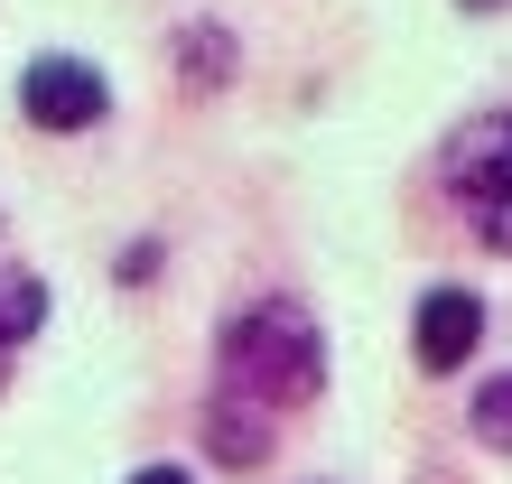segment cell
I'll return each mask as SVG.
<instances>
[{
    "label": "cell",
    "mask_w": 512,
    "mask_h": 484,
    "mask_svg": "<svg viewBox=\"0 0 512 484\" xmlns=\"http://www.w3.org/2000/svg\"><path fill=\"white\" fill-rule=\"evenodd\" d=\"M215 391L261 410H298L326 391V336L298 298H252L243 317L215 336Z\"/></svg>",
    "instance_id": "obj_1"
},
{
    "label": "cell",
    "mask_w": 512,
    "mask_h": 484,
    "mask_svg": "<svg viewBox=\"0 0 512 484\" xmlns=\"http://www.w3.org/2000/svg\"><path fill=\"white\" fill-rule=\"evenodd\" d=\"M447 196H457V215H466L475 242L512 252V112L457 131V149H447Z\"/></svg>",
    "instance_id": "obj_2"
},
{
    "label": "cell",
    "mask_w": 512,
    "mask_h": 484,
    "mask_svg": "<svg viewBox=\"0 0 512 484\" xmlns=\"http://www.w3.org/2000/svg\"><path fill=\"white\" fill-rule=\"evenodd\" d=\"M19 112L38 121V131H94L112 112V84L84 66V56H38V66L19 75Z\"/></svg>",
    "instance_id": "obj_3"
},
{
    "label": "cell",
    "mask_w": 512,
    "mask_h": 484,
    "mask_svg": "<svg viewBox=\"0 0 512 484\" xmlns=\"http://www.w3.org/2000/svg\"><path fill=\"white\" fill-rule=\"evenodd\" d=\"M485 345V298L475 289H429L410 308V354H419V373H457V363Z\"/></svg>",
    "instance_id": "obj_4"
},
{
    "label": "cell",
    "mask_w": 512,
    "mask_h": 484,
    "mask_svg": "<svg viewBox=\"0 0 512 484\" xmlns=\"http://www.w3.org/2000/svg\"><path fill=\"white\" fill-rule=\"evenodd\" d=\"M205 447H215V466H261L270 447H280V410L215 391V401H205Z\"/></svg>",
    "instance_id": "obj_5"
},
{
    "label": "cell",
    "mask_w": 512,
    "mask_h": 484,
    "mask_svg": "<svg viewBox=\"0 0 512 484\" xmlns=\"http://www.w3.org/2000/svg\"><path fill=\"white\" fill-rule=\"evenodd\" d=\"M177 84H187V94H224L233 84V28L224 19L177 28Z\"/></svg>",
    "instance_id": "obj_6"
},
{
    "label": "cell",
    "mask_w": 512,
    "mask_h": 484,
    "mask_svg": "<svg viewBox=\"0 0 512 484\" xmlns=\"http://www.w3.org/2000/svg\"><path fill=\"white\" fill-rule=\"evenodd\" d=\"M47 326V280H28V270H0V345H28Z\"/></svg>",
    "instance_id": "obj_7"
},
{
    "label": "cell",
    "mask_w": 512,
    "mask_h": 484,
    "mask_svg": "<svg viewBox=\"0 0 512 484\" xmlns=\"http://www.w3.org/2000/svg\"><path fill=\"white\" fill-rule=\"evenodd\" d=\"M466 429L485 438V447H503V457H512V373H494L485 391H475V410H466Z\"/></svg>",
    "instance_id": "obj_8"
},
{
    "label": "cell",
    "mask_w": 512,
    "mask_h": 484,
    "mask_svg": "<svg viewBox=\"0 0 512 484\" xmlns=\"http://www.w3.org/2000/svg\"><path fill=\"white\" fill-rule=\"evenodd\" d=\"M122 280H131V289L159 280V242H131V252H122Z\"/></svg>",
    "instance_id": "obj_9"
},
{
    "label": "cell",
    "mask_w": 512,
    "mask_h": 484,
    "mask_svg": "<svg viewBox=\"0 0 512 484\" xmlns=\"http://www.w3.org/2000/svg\"><path fill=\"white\" fill-rule=\"evenodd\" d=\"M131 484H196V475H187V466H140Z\"/></svg>",
    "instance_id": "obj_10"
},
{
    "label": "cell",
    "mask_w": 512,
    "mask_h": 484,
    "mask_svg": "<svg viewBox=\"0 0 512 484\" xmlns=\"http://www.w3.org/2000/svg\"><path fill=\"white\" fill-rule=\"evenodd\" d=\"M457 10H503V0H457Z\"/></svg>",
    "instance_id": "obj_11"
},
{
    "label": "cell",
    "mask_w": 512,
    "mask_h": 484,
    "mask_svg": "<svg viewBox=\"0 0 512 484\" xmlns=\"http://www.w3.org/2000/svg\"><path fill=\"white\" fill-rule=\"evenodd\" d=\"M0 382H10V345H0Z\"/></svg>",
    "instance_id": "obj_12"
}]
</instances>
